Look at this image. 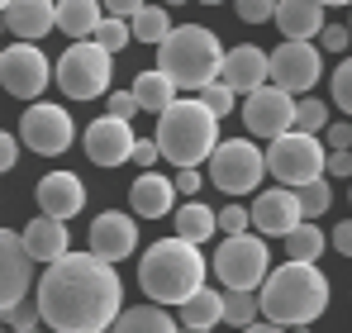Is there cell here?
<instances>
[{"instance_id":"9c48e42d","label":"cell","mask_w":352,"mask_h":333,"mask_svg":"<svg viewBox=\"0 0 352 333\" xmlns=\"http://www.w3.org/2000/svg\"><path fill=\"white\" fill-rule=\"evenodd\" d=\"M267 176V153L252 143V138H224L210 158V181L224 191V195H248L257 191Z\"/></svg>"},{"instance_id":"4316f807","label":"cell","mask_w":352,"mask_h":333,"mask_svg":"<svg viewBox=\"0 0 352 333\" xmlns=\"http://www.w3.org/2000/svg\"><path fill=\"white\" fill-rule=\"evenodd\" d=\"M129 24H133V39H138V43H153V48H162V43L172 39V29H176L172 5H143Z\"/></svg>"},{"instance_id":"11a10c76","label":"cell","mask_w":352,"mask_h":333,"mask_svg":"<svg viewBox=\"0 0 352 333\" xmlns=\"http://www.w3.org/2000/svg\"><path fill=\"white\" fill-rule=\"evenodd\" d=\"M162 5H181V0H162Z\"/></svg>"},{"instance_id":"7bdbcfd3","label":"cell","mask_w":352,"mask_h":333,"mask_svg":"<svg viewBox=\"0 0 352 333\" xmlns=\"http://www.w3.org/2000/svg\"><path fill=\"white\" fill-rule=\"evenodd\" d=\"M324 138H329V153H348L352 148V124H329Z\"/></svg>"},{"instance_id":"6da1fadb","label":"cell","mask_w":352,"mask_h":333,"mask_svg":"<svg viewBox=\"0 0 352 333\" xmlns=\"http://www.w3.org/2000/svg\"><path fill=\"white\" fill-rule=\"evenodd\" d=\"M34 305L43 324L58 333H110L124 314V281L115 262L96 253H67L38 277Z\"/></svg>"},{"instance_id":"277c9868","label":"cell","mask_w":352,"mask_h":333,"mask_svg":"<svg viewBox=\"0 0 352 333\" xmlns=\"http://www.w3.org/2000/svg\"><path fill=\"white\" fill-rule=\"evenodd\" d=\"M224 57H229V48L219 43L214 29H205V24H176L172 39L157 48V72H167L181 91H205L210 81L224 76Z\"/></svg>"},{"instance_id":"3957f363","label":"cell","mask_w":352,"mask_h":333,"mask_svg":"<svg viewBox=\"0 0 352 333\" xmlns=\"http://www.w3.org/2000/svg\"><path fill=\"white\" fill-rule=\"evenodd\" d=\"M262 319L295 329V324H314L329 310V277L314 262H281L272 267V277L262 281Z\"/></svg>"},{"instance_id":"603a6c76","label":"cell","mask_w":352,"mask_h":333,"mask_svg":"<svg viewBox=\"0 0 352 333\" xmlns=\"http://www.w3.org/2000/svg\"><path fill=\"white\" fill-rule=\"evenodd\" d=\"M276 29L281 39H300V43H314L329 24H324V5L319 0H281L276 5Z\"/></svg>"},{"instance_id":"cb8c5ba5","label":"cell","mask_w":352,"mask_h":333,"mask_svg":"<svg viewBox=\"0 0 352 333\" xmlns=\"http://www.w3.org/2000/svg\"><path fill=\"white\" fill-rule=\"evenodd\" d=\"M100 19H105V0H58V29L72 43L96 39Z\"/></svg>"},{"instance_id":"816d5d0a","label":"cell","mask_w":352,"mask_h":333,"mask_svg":"<svg viewBox=\"0 0 352 333\" xmlns=\"http://www.w3.org/2000/svg\"><path fill=\"white\" fill-rule=\"evenodd\" d=\"M10 333H43V329H38V324H34V329H10Z\"/></svg>"},{"instance_id":"7a4b0ae2","label":"cell","mask_w":352,"mask_h":333,"mask_svg":"<svg viewBox=\"0 0 352 333\" xmlns=\"http://www.w3.org/2000/svg\"><path fill=\"white\" fill-rule=\"evenodd\" d=\"M138 286H143V295L153 305H167V310L176 305L181 310L190 295L205 290V253H200V243H190L181 233L153 243L138 257Z\"/></svg>"},{"instance_id":"e0dca14e","label":"cell","mask_w":352,"mask_h":333,"mask_svg":"<svg viewBox=\"0 0 352 333\" xmlns=\"http://www.w3.org/2000/svg\"><path fill=\"white\" fill-rule=\"evenodd\" d=\"M86 243H91V253L105 257V262H124V257H133V248H138V215H124V210H105V215H96V219H91V233H86Z\"/></svg>"},{"instance_id":"83f0119b","label":"cell","mask_w":352,"mask_h":333,"mask_svg":"<svg viewBox=\"0 0 352 333\" xmlns=\"http://www.w3.org/2000/svg\"><path fill=\"white\" fill-rule=\"evenodd\" d=\"M181 324H190V329H214V324H224V290H200V295H190L186 305H181Z\"/></svg>"},{"instance_id":"f5cc1de1","label":"cell","mask_w":352,"mask_h":333,"mask_svg":"<svg viewBox=\"0 0 352 333\" xmlns=\"http://www.w3.org/2000/svg\"><path fill=\"white\" fill-rule=\"evenodd\" d=\"M319 5H352V0H319Z\"/></svg>"},{"instance_id":"1f68e13d","label":"cell","mask_w":352,"mask_h":333,"mask_svg":"<svg viewBox=\"0 0 352 333\" xmlns=\"http://www.w3.org/2000/svg\"><path fill=\"white\" fill-rule=\"evenodd\" d=\"M295 129L300 133H324L329 129V105L319 96H300L295 100Z\"/></svg>"},{"instance_id":"8fae6325","label":"cell","mask_w":352,"mask_h":333,"mask_svg":"<svg viewBox=\"0 0 352 333\" xmlns=\"http://www.w3.org/2000/svg\"><path fill=\"white\" fill-rule=\"evenodd\" d=\"M53 76H58V72H53V62L43 57L38 43H19V39H14V43L0 53V81H5V91H10L14 100H38Z\"/></svg>"},{"instance_id":"60d3db41","label":"cell","mask_w":352,"mask_h":333,"mask_svg":"<svg viewBox=\"0 0 352 333\" xmlns=\"http://www.w3.org/2000/svg\"><path fill=\"white\" fill-rule=\"evenodd\" d=\"M5 319H10V329H34V324H38L43 314H38V305H29V300H24V305H14V310H10Z\"/></svg>"},{"instance_id":"6f0895ef","label":"cell","mask_w":352,"mask_h":333,"mask_svg":"<svg viewBox=\"0 0 352 333\" xmlns=\"http://www.w3.org/2000/svg\"><path fill=\"white\" fill-rule=\"evenodd\" d=\"M348 29H352V19H348Z\"/></svg>"},{"instance_id":"ffe728a7","label":"cell","mask_w":352,"mask_h":333,"mask_svg":"<svg viewBox=\"0 0 352 333\" xmlns=\"http://www.w3.org/2000/svg\"><path fill=\"white\" fill-rule=\"evenodd\" d=\"M5 29L19 43H38L43 34L58 29V5L53 0H10L5 5Z\"/></svg>"},{"instance_id":"4fadbf2b","label":"cell","mask_w":352,"mask_h":333,"mask_svg":"<svg viewBox=\"0 0 352 333\" xmlns=\"http://www.w3.org/2000/svg\"><path fill=\"white\" fill-rule=\"evenodd\" d=\"M324 76V48L300 43V39H281V48L272 53V86L281 91H314Z\"/></svg>"},{"instance_id":"44dd1931","label":"cell","mask_w":352,"mask_h":333,"mask_svg":"<svg viewBox=\"0 0 352 333\" xmlns=\"http://www.w3.org/2000/svg\"><path fill=\"white\" fill-rule=\"evenodd\" d=\"M176 195H181L176 181L162 176V171H143V176H133V186H129V205H133L138 219H167Z\"/></svg>"},{"instance_id":"d4e9b609","label":"cell","mask_w":352,"mask_h":333,"mask_svg":"<svg viewBox=\"0 0 352 333\" xmlns=\"http://www.w3.org/2000/svg\"><path fill=\"white\" fill-rule=\"evenodd\" d=\"M129 91H133L138 110H148V114H162V110H172L176 100H181V96H176L181 86H176V81L167 76V72H138Z\"/></svg>"},{"instance_id":"c3c4849f","label":"cell","mask_w":352,"mask_h":333,"mask_svg":"<svg viewBox=\"0 0 352 333\" xmlns=\"http://www.w3.org/2000/svg\"><path fill=\"white\" fill-rule=\"evenodd\" d=\"M329 176H352V148L348 153H329Z\"/></svg>"},{"instance_id":"681fc988","label":"cell","mask_w":352,"mask_h":333,"mask_svg":"<svg viewBox=\"0 0 352 333\" xmlns=\"http://www.w3.org/2000/svg\"><path fill=\"white\" fill-rule=\"evenodd\" d=\"M238 333H286V329L272 324V319H257V324H248V329H238Z\"/></svg>"},{"instance_id":"d6986e66","label":"cell","mask_w":352,"mask_h":333,"mask_svg":"<svg viewBox=\"0 0 352 333\" xmlns=\"http://www.w3.org/2000/svg\"><path fill=\"white\" fill-rule=\"evenodd\" d=\"M224 86H234V91H262L267 81H272V53L267 48H257V43H243V48H229L224 57V76H219Z\"/></svg>"},{"instance_id":"484cf974","label":"cell","mask_w":352,"mask_h":333,"mask_svg":"<svg viewBox=\"0 0 352 333\" xmlns=\"http://www.w3.org/2000/svg\"><path fill=\"white\" fill-rule=\"evenodd\" d=\"M110 333H181V324L172 319L167 305H133L115 319Z\"/></svg>"},{"instance_id":"f6af8a7d","label":"cell","mask_w":352,"mask_h":333,"mask_svg":"<svg viewBox=\"0 0 352 333\" xmlns=\"http://www.w3.org/2000/svg\"><path fill=\"white\" fill-rule=\"evenodd\" d=\"M14 162H19V138L5 133V138H0V171H14Z\"/></svg>"},{"instance_id":"d590c367","label":"cell","mask_w":352,"mask_h":333,"mask_svg":"<svg viewBox=\"0 0 352 333\" xmlns=\"http://www.w3.org/2000/svg\"><path fill=\"white\" fill-rule=\"evenodd\" d=\"M276 5L281 0H234V14L243 24H267V19H276Z\"/></svg>"},{"instance_id":"ee69618b","label":"cell","mask_w":352,"mask_h":333,"mask_svg":"<svg viewBox=\"0 0 352 333\" xmlns=\"http://www.w3.org/2000/svg\"><path fill=\"white\" fill-rule=\"evenodd\" d=\"M329 243H333V253H343V257H352V219L333 224V233H329Z\"/></svg>"},{"instance_id":"7dc6e473","label":"cell","mask_w":352,"mask_h":333,"mask_svg":"<svg viewBox=\"0 0 352 333\" xmlns=\"http://www.w3.org/2000/svg\"><path fill=\"white\" fill-rule=\"evenodd\" d=\"M143 5H148V0H105V14H115V19H133Z\"/></svg>"},{"instance_id":"ac0fdd59","label":"cell","mask_w":352,"mask_h":333,"mask_svg":"<svg viewBox=\"0 0 352 333\" xmlns=\"http://www.w3.org/2000/svg\"><path fill=\"white\" fill-rule=\"evenodd\" d=\"M34 200H38V215H53V219H72V215H81V205H86V186H81V176L76 171H48L38 186H34Z\"/></svg>"},{"instance_id":"2e32d148","label":"cell","mask_w":352,"mask_h":333,"mask_svg":"<svg viewBox=\"0 0 352 333\" xmlns=\"http://www.w3.org/2000/svg\"><path fill=\"white\" fill-rule=\"evenodd\" d=\"M300 224H305V205H300L295 186H272V191H262L252 200V228L262 238H286Z\"/></svg>"},{"instance_id":"4dcf8cb0","label":"cell","mask_w":352,"mask_h":333,"mask_svg":"<svg viewBox=\"0 0 352 333\" xmlns=\"http://www.w3.org/2000/svg\"><path fill=\"white\" fill-rule=\"evenodd\" d=\"M262 319V295L257 290H224V324L248 329Z\"/></svg>"},{"instance_id":"9f6ffc18","label":"cell","mask_w":352,"mask_h":333,"mask_svg":"<svg viewBox=\"0 0 352 333\" xmlns=\"http://www.w3.org/2000/svg\"><path fill=\"white\" fill-rule=\"evenodd\" d=\"M0 5H10V0H0Z\"/></svg>"},{"instance_id":"f546056e","label":"cell","mask_w":352,"mask_h":333,"mask_svg":"<svg viewBox=\"0 0 352 333\" xmlns=\"http://www.w3.org/2000/svg\"><path fill=\"white\" fill-rule=\"evenodd\" d=\"M286 257H291V262H319V257H324V228L314 219H305L300 228H291V233H286Z\"/></svg>"},{"instance_id":"ab89813d","label":"cell","mask_w":352,"mask_h":333,"mask_svg":"<svg viewBox=\"0 0 352 333\" xmlns=\"http://www.w3.org/2000/svg\"><path fill=\"white\" fill-rule=\"evenodd\" d=\"M200 186H205V176H200L195 166H181V171H176V191H181L186 200H195V195H200Z\"/></svg>"},{"instance_id":"836d02e7","label":"cell","mask_w":352,"mask_h":333,"mask_svg":"<svg viewBox=\"0 0 352 333\" xmlns=\"http://www.w3.org/2000/svg\"><path fill=\"white\" fill-rule=\"evenodd\" d=\"M300 205H305V219H319L329 205H333V186L319 176V181H309V186H300Z\"/></svg>"},{"instance_id":"e575fe53","label":"cell","mask_w":352,"mask_h":333,"mask_svg":"<svg viewBox=\"0 0 352 333\" xmlns=\"http://www.w3.org/2000/svg\"><path fill=\"white\" fill-rule=\"evenodd\" d=\"M200 100L210 105V114H219V119H224V114H234L238 91H234V86H224V81H210V86L200 91Z\"/></svg>"},{"instance_id":"db71d44e","label":"cell","mask_w":352,"mask_h":333,"mask_svg":"<svg viewBox=\"0 0 352 333\" xmlns=\"http://www.w3.org/2000/svg\"><path fill=\"white\" fill-rule=\"evenodd\" d=\"M200 5H224V0H200Z\"/></svg>"},{"instance_id":"9a60e30c","label":"cell","mask_w":352,"mask_h":333,"mask_svg":"<svg viewBox=\"0 0 352 333\" xmlns=\"http://www.w3.org/2000/svg\"><path fill=\"white\" fill-rule=\"evenodd\" d=\"M81 148H86V158H91L96 166H124V162H133V148H138V138H133V119L100 114L96 124H86Z\"/></svg>"},{"instance_id":"5b68a950","label":"cell","mask_w":352,"mask_h":333,"mask_svg":"<svg viewBox=\"0 0 352 333\" xmlns=\"http://www.w3.org/2000/svg\"><path fill=\"white\" fill-rule=\"evenodd\" d=\"M162 158L172 166H200L214 158L219 148V114H210V105L195 96V100H176L172 110L157 114V129H153Z\"/></svg>"},{"instance_id":"ba28073f","label":"cell","mask_w":352,"mask_h":333,"mask_svg":"<svg viewBox=\"0 0 352 333\" xmlns=\"http://www.w3.org/2000/svg\"><path fill=\"white\" fill-rule=\"evenodd\" d=\"M267 171L281 181V186H309V181H319L324 171H329V153H324V143H319V133H281V138H272V148H267Z\"/></svg>"},{"instance_id":"f35d334b","label":"cell","mask_w":352,"mask_h":333,"mask_svg":"<svg viewBox=\"0 0 352 333\" xmlns=\"http://www.w3.org/2000/svg\"><path fill=\"white\" fill-rule=\"evenodd\" d=\"M105 114H115V119H133V114H138L133 91H110V110H105Z\"/></svg>"},{"instance_id":"bcb514c9","label":"cell","mask_w":352,"mask_h":333,"mask_svg":"<svg viewBox=\"0 0 352 333\" xmlns=\"http://www.w3.org/2000/svg\"><path fill=\"white\" fill-rule=\"evenodd\" d=\"M162 158V148H157V138H138V148H133V162L138 166H153Z\"/></svg>"},{"instance_id":"30bf717a","label":"cell","mask_w":352,"mask_h":333,"mask_svg":"<svg viewBox=\"0 0 352 333\" xmlns=\"http://www.w3.org/2000/svg\"><path fill=\"white\" fill-rule=\"evenodd\" d=\"M19 138H24V148L29 153H38V158H62L72 143H76V124H72V114L53 105V100H34L24 119H19Z\"/></svg>"},{"instance_id":"f907efd6","label":"cell","mask_w":352,"mask_h":333,"mask_svg":"<svg viewBox=\"0 0 352 333\" xmlns=\"http://www.w3.org/2000/svg\"><path fill=\"white\" fill-rule=\"evenodd\" d=\"M181 333H214V329H190V324H181Z\"/></svg>"},{"instance_id":"8992f818","label":"cell","mask_w":352,"mask_h":333,"mask_svg":"<svg viewBox=\"0 0 352 333\" xmlns=\"http://www.w3.org/2000/svg\"><path fill=\"white\" fill-rule=\"evenodd\" d=\"M110 81H115V53H105L96 39H81L58 57V91L67 100L110 96Z\"/></svg>"},{"instance_id":"7402d4cb","label":"cell","mask_w":352,"mask_h":333,"mask_svg":"<svg viewBox=\"0 0 352 333\" xmlns=\"http://www.w3.org/2000/svg\"><path fill=\"white\" fill-rule=\"evenodd\" d=\"M24 248H29V257L34 262H58L72 253V233H67V219H53V215H34V219L24 224Z\"/></svg>"},{"instance_id":"74e56055","label":"cell","mask_w":352,"mask_h":333,"mask_svg":"<svg viewBox=\"0 0 352 333\" xmlns=\"http://www.w3.org/2000/svg\"><path fill=\"white\" fill-rule=\"evenodd\" d=\"M248 224H252V205H224L219 210V233L229 238V233H248Z\"/></svg>"},{"instance_id":"d6a6232c","label":"cell","mask_w":352,"mask_h":333,"mask_svg":"<svg viewBox=\"0 0 352 333\" xmlns=\"http://www.w3.org/2000/svg\"><path fill=\"white\" fill-rule=\"evenodd\" d=\"M129 39H133V24H129V19H115V14H105V19H100V29H96V43H100L105 53L129 48Z\"/></svg>"},{"instance_id":"5bb4252c","label":"cell","mask_w":352,"mask_h":333,"mask_svg":"<svg viewBox=\"0 0 352 333\" xmlns=\"http://www.w3.org/2000/svg\"><path fill=\"white\" fill-rule=\"evenodd\" d=\"M34 286H38V277H34V257L24 248V233L5 228L0 233V310L10 314L14 305H24V295Z\"/></svg>"},{"instance_id":"8d00e7d4","label":"cell","mask_w":352,"mask_h":333,"mask_svg":"<svg viewBox=\"0 0 352 333\" xmlns=\"http://www.w3.org/2000/svg\"><path fill=\"white\" fill-rule=\"evenodd\" d=\"M333 105L343 114H352V57H343L338 72H333Z\"/></svg>"},{"instance_id":"b9f144b4","label":"cell","mask_w":352,"mask_h":333,"mask_svg":"<svg viewBox=\"0 0 352 333\" xmlns=\"http://www.w3.org/2000/svg\"><path fill=\"white\" fill-rule=\"evenodd\" d=\"M319 43H324L329 53H343V48L352 43V29H343V24H329V29L319 34Z\"/></svg>"},{"instance_id":"52a82bcc","label":"cell","mask_w":352,"mask_h":333,"mask_svg":"<svg viewBox=\"0 0 352 333\" xmlns=\"http://www.w3.org/2000/svg\"><path fill=\"white\" fill-rule=\"evenodd\" d=\"M214 277L224 281V290H262V281L272 277V248L267 238L252 233H229L214 248Z\"/></svg>"},{"instance_id":"7c38bea8","label":"cell","mask_w":352,"mask_h":333,"mask_svg":"<svg viewBox=\"0 0 352 333\" xmlns=\"http://www.w3.org/2000/svg\"><path fill=\"white\" fill-rule=\"evenodd\" d=\"M243 129H248V138H267V143L281 138V133H291L295 129V96L281 91V86L252 91L248 105H243Z\"/></svg>"},{"instance_id":"f1b7e54d","label":"cell","mask_w":352,"mask_h":333,"mask_svg":"<svg viewBox=\"0 0 352 333\" xmlns=\"http://www.w3.org/2000/svg\"><path fill=\"white\" fill-rule=\"evenodd\" d=\"M172 219H176V233L190 238V243H210V233L219 228V215H214L210 205H195V200H190V205H176Z\"/></svg>"}]
</instances>
